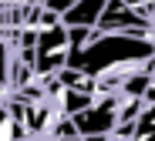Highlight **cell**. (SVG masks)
I'll use <instances>...</instances> for the list:
<instances>
[{"label":"cell","mask_w":155,"mask_h":141,"mask_svg":"<svg viewBox=\"0 0 155 141\" xmlns=\"http://www.w3.org/2000/svg\"><path fill=\"white\" fill-rule=\"evenodd\" d=\"M105 4L108 0H74V4L61 14V24L68 27V30H94Z\"/></svg>","instance_id":"4"},{"label":"cell","mask_w":155,"mask_h":141,"mask_svg":"<svg viewBox=\"0 0 155 141\" xmlns=\"http://www.w3.org/2000/svg\"><path fill=\"white\" fill-rule=\"evenodd\" d=\"M145 104H155V77H152V84H148V91H145Z\"/></svg>","instance_id":"8"},{"label":"cell","mask_w":155,"mask_h":141,"mask_svg":"<svg viewBox=\"0 0 155 141\" xmlns=\"http://www.w3.org/2000/svg\"><path fill=\"white\" fill-rule=\"evenodd\" d=\"M68 34H71L68 71L88 81L108 74H135L155 61V44L148 37L101 34V30H68Z\"/></svg>","instance_id":"1"},{"label":"cell","mask_w":155,"mask_h":141,"mask_svg":"<svg viewBox=\"0 0 155 141\" xmlns=\"http://www.w3.org/2000/svg\"><path fill=\"white\" fill-rule=\"evenodd\" d=\"M78 138H108L115 128H118V94L108 91V94H98L84 111H78L71 118Z\"/></svg>","instance_id":"3"},{"label":"cell","mask_w":155,"mask_h":141,"mask_svg":"<svg viewBox=\"0 0 155 141\" xmlns=\"http://www.w3.org/2000/svg\"><path fill=\"white\" fill-rule=\"evenodd\" d=\"M4 101H7V98H0V107H4Z\"/></svg>","instance_id":"11"},{"label":"cell","mask_w":155,"mask_h":141,"mask_svg":"<svg viewBox=\"0 0 155 141\" xmlns=\"http://www.w3.org/2000/svg\"><path fill=\"white\" fill-rule=\"evenodd\" d=\"M51 141H81V138H51Z\"/></svg>","instance_id":"9"},{"label":"cell","mask_w":155,"mask_h":141,"mask_svg":"<svg viewBox=\"0 0 155 141\" xmlns=\"http://www.w3.org/2000/svg\"><path fill=\"white\" fill-rule=\"evenodd\" d=\"M148 4H155V0H138V7H148Z\"/></svg>","instance_id":"10"},{"label":"cell","mask_w":155,"mask_h":141,"mask_svg":"<svg viewBox=\"0 0 155 141\" xmlns=\"http://www.w3.org/2000/svg\"><path fill=\"white\" fill-rule=\"evenodd\" d=\"M0 141H37V138H27L17 121V111L10 107V101H4L0 107Z\"/></svg>","instance_id":"5"},{"label":"cell","mask_w":155,"mask_h":141,"mask_svg":"<svg viewBox=\"0 0 155 141\" xmlns=\"http://www.w3.org/2000/svg\"><path fill=\"white\" fill-rule=\"evenodd\" d=\"M10 37V24H7V14H0V40Z\"/></svg>","instance_id":"7"},{"label":"cell","mask_w":155,"mask_h":141,"mask_svg":"<svg viewBox=\"0 0 155 141\" xmlns=\"http://www.w3.org/2000/svg\"><path fill=\"white\" fill-rule=\"evenodd\" d=\"M71 34L58 14L41 7L37 14V37H34V81H47L68 67Z\"/></svg>","instance_id":"2"},{"label":"cell","mask_w":155,"mask_h":141,"mask_svg":"<svg viewBox=\"0 0 155 141\" xmlns=\"http://www.w3.org/2000/svg\"><path fill=\"white\" fill-rule=\"evenodd\" d=\"M128 141H155V104H142L138 118L132 121Z\"/></svg>","instance_id":"6"}]
</instances>
